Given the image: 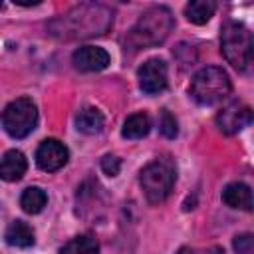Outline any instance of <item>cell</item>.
I'll return each instance as SVG.
<instances>
[{
  "mask_svg": "<svg viewBox=\"0 0 254 254\" xmlns=\"http://www.w3.org/2000/svg\"><path fill=\"white\" fill-rule=\"evenodd\" d=\"M175 20L169 8L165 6H155L141 14L137 24L129 30L127 34V44L135 50L147 48V46H157L161 44L173 30Z\"/></svg>",
  "mask_w": 254,
  "mask_h": 254,
  "instance_id": "6da1fadb",
  "label": "cell"
},
{
  "mask_svg": "<svg viewBox=\"0 0 254 254\" xmlns=\"http://www.w3.org/2000/svg\"><path fill=\"white\" fill-rule=\"evenodd\" d=\"M139 181H141V189L149 202H153V204L163 202L171 194L173 185L177 181V167H175L173 159L159 157V159L151 161L141 171Z\"/></svg>",
  "mask_w": 254,
  "mask_h": 254,
  "instance_id": "7a4b0ae2",
  "label": "cell"
},
{
  "mask_svg": "<svg viewBox=\"0 0 254 254\" xmlns=\"http://www.w3.org/2000/svg\"><path fill=\"white\" fill-rule=\"evenodd\" d=\"M230 77L222 67L206 65L198 69L190 79V95L200 105H214L230 93Z\"/></svg>",
  "mask_w": 254,
  "mask_h": 254,
  "instance_id": "3957f363",
  "label": "cell"
},
{
  "mask_svg": "<svg viewBox=\"0 0 254 254\" xmlns=\"http://www.w3.org/2000/svg\"><path fill=\"white\" fill-rule=\"evenodd\" d=\"M220 50L230 65L244 71L252 64V34L240 22H226L220 34Z\"/></svg>",
  "mask_w": 254,
  "mask_h": 254,
  "instance_id": "277c9868",
  "label": "cell"
},
{
  "mask_svg": "<svg viewBox=\"0 0 254 254\" xmlns=\"http://www.w3.org/2000/svg\"><path fill=\"white\" fill-rule=\"evenodd\" d=\"M38 123V107L30 97L10 101L2 111V127L14 139L28 137Z\"/></svg>",
  "mask_w": 254,
  "mask_h": 254,
  "instance_id": "5b68a950",
  "label": "cell"
},
{
  "mask_svg": "<svg viewBox=\"0 0 254 254\" xmlns=\"http://www.w3.org/2000/svg\"><path fill=\"white\" fill-rule=\"evenodd\" d=\"M252 123V109L246 103H228L216 115V125L224 135H234Z\"/></svg>",
  "mask_w": 254,
  "mask_h": 254,
  "instance_id": "8992f818",
  "label": "cell"
},
{
  "mask_svg": "<svg viewBox=\"0 0 254 254\" xmlns=\"http://www.w3.org/2000/svg\"><path fill=\"white\" fill-rule=\"evenodd\" d=\"M137 77H139V87L145 93H149V95L159 93L167 87V64L159 58L147 60L139 67Z\"/></svg>",
  "mask_w": 254,
  "mask_h": 254,
  "instance_id": "52a82bcc",
  "label": "cell"
},
{
  "mask_svg": "<svg viewBox=\"0 0 254 254\" xmlns=\"http://www.w3.org/2000/svg\"><path fill=\"white\" fill-rule=\"evenodd\" d=\"M67 147L58 141V139H46L40 143L38 151H36V163L42 171L46 173H54V171H60L65 163H67Z\"/></svg>",
  "mask_w": 254,
  "mask_h": 254,
  "instance_id": "ba28073f",
  "label": "cell"
},
{
  "mask_svg": "<svg viewBox=\"0 0 254 254\" xmlns=\"http://www.w3.org/2000/svg\"><path fill=\"white\" fill-rule=\"evenodd\" d=\"M71 64L79 71H101L109 65V54L97 46H81L73 52Z\"/></svg>",
  "mask_w": 254,
  "mask_h": 254,
  "instance_id": "9c48e42d",
  "label": "cell"
},
{
  "mask_svg": "<svg viewBox=\"0 0 254 254\" xmlns=\"http://www.w3.org/2000/svg\"><path fill=\"white\" fill-rule=\"evenodd\" d=\"M26 169H28V161H26L22 151L10 149L0 159V179L2 181H8V183L20 181L24 177Z\"/></svg>",
  "mask_w": 254,
  "mask_h": 254,
  "instance_id": "30bf717a",
  "label": "cell"
},
{
  "mask_svg": "<svg viewBox=\"0 0 254 254\" xmlns=\"http://www.w3.org/2000/svg\"><path fill=\"white\" fill-rule=\"evenodd\" d=\"M222 200L230 208H240L250 212L252 210V190L244 183H230L222 190Z\"/></svg>",
  "mask_w": 254,
  "mask_h": 254,
  "instance_id": "8fae6325",
  "label": "cell"
},
{
  "mask_svg": "<svg viewBox=\"0 0 254 254\" xmlns=\"http://www.w3.org/2000/svg\"><path fill=\"white\" fill-rule=\"evenodd\" d=\"M6 242L10 246H16V248H30L34 244V230L28 222L24 220H14L10 222V226L6 228V234H4Z\"/></svg>",
  "mask_w": 254,
  "mask_h": 254,
  "instance_id": "7c38bea8",
  "label": "cell"
},
{
  "mask_svg": "<svg viewBox=\"0 0 254 254\" xmlns=\"http://www.w3.org/2000/svg\"><path fill=\"white\" fill-rule=\"evenodd\" d=\"M103 123H105V119H103L101 111L95 109V107H83V109L77 113V117H75L77 129H79L81 133H85V135H95V133H99V131L103 129Z\"/></svg>",
  "mask_w": 254,
  "mask_h": 254,
  "instance_id": "4fadbf2b",
  "label": "cell"
},
{
  "mask_svg": "<svg viewBox=\"0 0 254 254\" xmlns=\"http://www.w3.org/2000/svg\"><path fill=\"white\" fill-rule=\"evenodd\" d=\"M149 129H151V119H149L147 113L141 111V113H133V115H129L125 119L121 135L125 139H141V137H145L149 133Z\"/></svg>",
  "mask_w": 254,
  "mask_h": 254,
  "instance_id": "5bb4252c",
  "label": "cell"
},
{
  "mask_svg": "<svg viewBox=\"0 0 254 254\" xmlns=\"http://www.w3.org/2000/svg\"><path fill=\"white\" fill-rule=\"evenodd\" d=\"M216 10V4L212 0H192L185 6V16L192 24H206Z\"/></svg>",
  "mask_w": 254,
  "mask_h": 254,
  "instance_id": "9a60e30c",
  "label": "cell"
},
{
  "mask_svg": "<svg viewBox=\"0 0 254 254\" xmlns=\"http://www.w3.org/2000/svg\"><path fill=\"white\" fill-rule=\"evenodd\" d=\"M48 202V194L46 190H42L40 187H28L22 196H20V206L24 208V212L28 214H38L42 212V208Z\"/></svg>",
  "mask_w": 254,
  "mask_h": 254,
  "instance_id": "2e32d148",
  "label": "cell"
},
{
  "mask_svg": "<svg viewBox=\"0 0 254 254\" xmlns=\"http://www.w3.org/2000/svg\"><path fill=\"white\" fill-rule=\"evenodd\" d=\"M60 254H99V244L93 236H75L62 246Z\"/></svg>",
  "mask_w": 254,
  "mask_h": 254,
  "instance_id": "e0dca14e",
  "label": "cell"
},
{
  "mask_svg": "<svg viewBox=\"0 0 254 254\" xmlns=\"http://www.w3.org/2000/svg\"><path fill=\"white\" fill-rule=\"evenodd\" d=\"M159 131L167 137V139H175L177 133H179V125H177V119L173 117L171 111L163 109L161 111V117H159Z\"/></svg>",
  "mask_w": 254,
  "mask_h": 254,
  "instance_id": "ac0fdd59",
  "label": "cell"
},
{
  "mask_svg": "<svg viewBox=\"0 0 254 254\" xmlns=\"http://www.w3.org/2000/svg\"><path fill=\"white\" fill-rule=\"evenodd\" d=\"M232 246H234L236 254H252L254 252V238L248 232L246 234H238V236H234Z\"/></svg>",
  "mask_w": 254,
  "mask_h": 254,
  "instance_id": "d6986e66",
  "label": "cell"
},
{
  "mask_svg": "<svg viewBox=\"0 0 254 254\" xmlns=\"http://www.w3.org/2000/svg\"><path fill=\"white\" fill-rule=\"evenodd\" d=\"M119 169H121V161H119L115 155H105V157L101 159V171H103L105 175L115 177V175L119 173Z\"/></svg>",
  "mask_w": 254,
  "mask_h": 254,
  "instance_id": "ffe728a7",
  "label": "cell"
},
{
  "mask_svg": "<svg viewBox=\"0 0 254 254\" xmlns=\"http://www.w3.org/2000/svg\"><path fill=\"white\" fill-rule=\"evenodd\" d=\"M177 254H192V250H190V248H187V246H183V248H179V250H177Z\"/></svg>",
  "mask_w": 254,
  "mask_h": 254,
  "instance_id": "44dd1931",
  "label": "cell"
},
{
  "mask_svg": "<svg viewBox=\"0 0 254 254\" xmlns=\"http://www.w3.org/2000/svg\"><path fill=\"white\" fill-rule=\"evenodd\" d=\"M210 252H212V254H224V250H220V248H212Z\"/></svg>",
  "mask_w": 254,
  "mask_h": 254,
  "instance_id": "7402d4cb",
  "label": "cell"
}]
</instances>
